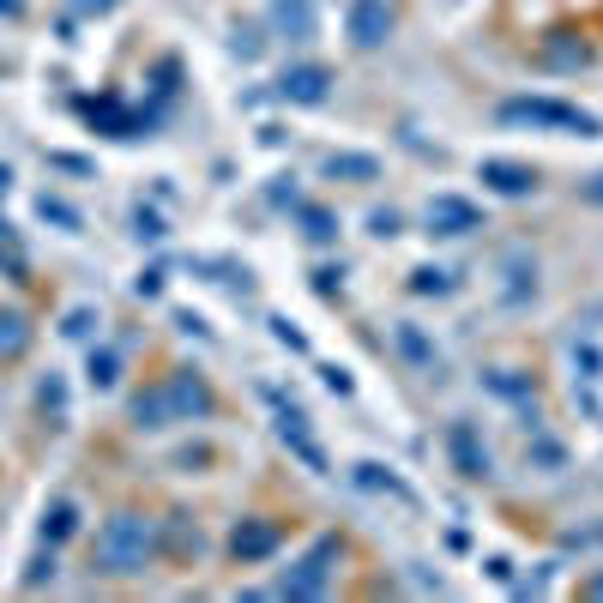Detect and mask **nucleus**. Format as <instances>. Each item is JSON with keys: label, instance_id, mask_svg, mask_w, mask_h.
Masks as SVG:
<instances>
[{"label": "nucleus", "instance_id": "f257e3e1", "mask_svg": "<svg viewBox=\"0 0 603 603\" xmlns=\"http://www.w3.org/2000/svg\"><path fill=\"white\" fill-rule=\"evenodd\" d=\"M151 555H158V531H151L145 513H115V519L97 531V574H115V579L145 574Z\"/></svg>", "mask_w": 603, "mask_h": 603}, {"label": "nucleus", "instance_id": "f03ea898", "mask_svg": "<svg viewBox=\"0 0 603 603\" xmlns=\"http://www.w3.org/2000/svg\"><path fill=\"white\" fill-rule=\"evenodd\" d=\"M501 121H525V127H562V133H579V139L603 133L598 115L562 103V97H513V103H501Z\"/></svg>", "mask_w": 603, "mask_h": 603}, {"label": "nucleus", "instance_id": "7ed1b4c3", "mask_svg": "<svg viewBox=\"0 0 603 603\" xmlns=\"http://www.w3.org/2000/svg\"><path fill=\"white\" fill-rule=\"evenodd\" d=\"M339 555H344L339 538H320L315 550H308L284 579H278V591H284V598H320V591L332 586V567H339Z\"/></svg>", "mask_w": 603, "mask_h": 603}, {"label": "nucleus", "instance_id": "20e7f679", "mask_svg": "<svg viewBox=\"0 0 603 603\" xmlns=\"http://www.w3.org/2000/svg\"><path fill=\"white\" fill-rule=\"evenodd\" d=\"M422 223H429V236H471V230H483V211L459 194H434Z\"/></svg>", "mask_w": 603, "mask_h": 603}, {"label": "nucleus", "instance_id": "39448f33", "mask_svg": "<svg viewBox=\"0 0 603 603\" xmlns=\"http://www.w3.org/2000/svg\"><path fill=\"white\" fill-rule=\"evenodd\" d=\"M446 459H453V471H459V477H471V483H483V477L495 471L483 434H477L471 422H453V429H446Z\"/></svg>", "mask_w": 603, "mask_h": 603}, {"label": "nucleus", "instance_id": "423d86ee", "mask_svg": "<svg viewBox=\"0 0 603 603\" xmlns=\"http://www.w3.org/2000/svg\"><path fill=\"white\" fill-rule=\"evenodd\" d=\"M495 272H501V302L507 308H525V302L538 296V260H531V248H507Z\"/></svg>", "mask_w": 603, "mask_h": 603}, {"label": "nucleus", "instance_id": "0eeeda50", "mask_svg": "<svg viewBox=\"0 0 603 603\" xmlns=\"http://www.w3.org/2000/svg\"><path fill=\"white\" fill-rule=\"evenodd\" d=\"M344 30H350L356 49H381V42L393 37V7H386V0H350Z\"/></svg>", "mask_w": 603, "mask_h": 603}, {"label": "nucleus", "instance_id": "6e6552de", "mask_svg": "<svg viewBox=\"0 0 603 603\" xmlns=\"http://www.w3.org/2000/svg\"><path fill=\"white\" fill-rule=\"evenodd\" d=\"M477 182H483L489 194H501V199L538 194V170H531V163H507V158H483L477 163Z\"/></svg>", "mask_w": 603, "mask_h": 603}, {"label": "nucleus", "instance_id": "1a4fd4ad", "mask_svg": "<svg viewBox=\"0 0 603 603\" xmlns=\"http://www.w3.org/2000/svg\"><path fill=\"white\" fill-rule=\"evenodd\" d=\"M163 393H170V417H175V422L211 417V386L199 381L194 368H175L170 381H163Z\"/></svg>", "mask_w": 603, "mask_h": 603}, {"label": "nucleus", "instance_id": "9d476101", "mask_svg": "<svg viewBox=\"0 0 603 603\" xmlns=\"http://www.w3.org/2000/svg\"><path fill=\"white\" fill-rule=\"evenodd\" d=\"M278 441H284L290 453H296V459L308 465V471H320V477L332 471V465H327V453H320V441L308 434V417H302V410H290V405H284V417H278Z\"/></svg>", "mask_w": 603, "mask_h": 603}, {"label": "nucleus", "instance_id": "9b49d317", "mask_svg": "<svg viewBox=\"0 0 603 603\" xmlns=\"http://www.w3.org/2000/svg\"><path fill=\"white\" fill-rule=\"evenodd\" d=\"M272 30H278L284 42H315V37H320L315 0H272Z\"/></svg>", "mask_w": 603, "mask_h": 603}, {"label": "nucleus", "instance_id": "f8f14e48", "mask_svg": "<svg viewBox=\"0 0 603 603\" xmlns=\"http://www.w3.org/2000/svg\"><path fill=\"white\" fill-rule=\"evenodd\" d=\"M327 91H332V73H327V66H290L284 79H278V97H284V103H302V109L327 103Z\"/></svg>", "mask_w": 603, "mask_h": 603}, {"label": "nucleus", "instance_id": "ddd939ff", "mask_svg": "<svg viewBox=\"0 0 603 603\" xmlns=\"http://www.w3.org/2000/svg\"><path fill=\"white\" fill-rule=\"evenodd\" d=\"M272 550H278V525L272 519H242L236 531H230V555H236V562H266Z\"/></svg>", "mask_w": 603, "mask_h": 603}, {"label": "nucleus", "instance_id": "4468645a", "mask_svg": "<svg viewBox=\"0 0 603 603\" xmlns=\"http://www.w3.org/2000/svg\"><path fill=\"white\" fill-rule=\"evenodd\" d=\"M393 350L405 356L410 368H434V339L422 327H410V320H398V327H393Z\"/></svg>", "mask_w": 603, "mask_h": 603}, {"label": "nucleus", "instance_id": "2eb2a0df", "mask_svg": "<svg viewBox=\"0 0 603 603\" xmlns=\"http://www.w3.org/2000/svg\"><path fill=\"white\" fill-rule=\"evenodd\" d=\"M73 531H79V507H73L66 495L49 501V507H42V543H49V550H61Z\"/></svg>", "mask_w": 603, "mask_h": 603}, {"label": "nucleus", "instance_id": "dca6fc26", "mask_svg": "<svg viewBox=\"0 0 603 603\" xmlns=\"http://www.w3.org/2000/svg\"><path fill=\"white\" fill-rule=\"evenodd\" d=\"M327 175H332V182H374V175H381V158H362V151H332Z\"/></svg>", "mask_w": 603, "mask_h": 603}, {"label": "nucleus", "instance_id": "f3484780", "mask_svg": "<svg viewBox=\"0 0 603 603\" xmlns=\"http://www.w3.org/2000/svg\"><path fill=\"white\" fill-rule=\"evenodd\" d=\"M170 393L163 386H151V393H139L133 398V429H170Z\"/></svg>", "mask_w": 603, "mask_h": 603}, {"label": "nucleus", "instance_id": "a211bd4d", "mask_svg": "<svg viewBox=\"0 0 603 603\" xmlns=\"http://www.w3.org/2000/svg\"><path fill=\"white\" fill-rule=\"evenodd\" d=\"M350 477H356V489H374V495H398V501H417V495H410V489L398 483L393 471H386V465H356Z\"/></svg>", "mask_w": 603, "mask_h": 603}, {"label": "nucleus", "instance_id": "6ab92c4d", "mask_svg": "<svg viewBox=\"0 0 603 603\" xmlns=\"http://www.w3.org/2000/svg\"><path fill=\"white\" fill-rule=\"evenodd\" d=\"M302 236L327 248V242H339V218H332L327 206H302Z\"/></svg>", "mask_w": 603, "mask_h": 603}, {"label": "nucleus", "instance_id": "aec40b11", "mask_svg": "<svg viewBox=\"0 0 603 603\" xmlns=\"http://www.w3.org/2000/svg\"><path fill=\"white\" fill-rule=\"evenodd\" d=\"M483 386L501 393V398H531V374H519V368H489Z\"/></svg>", "mask_w": 603, "mask_h": 603}, {"label": "nucleus", "instance_id": "412c9836", "mask_svg": "<svg viewBox=\"0 0 603 603\" xmlns=\"http://www.w3.org/2000/svg\"><path fill=\"white\" fill-rule=\"evenodd\" d=\"M410 290H417V296H453V272H441V266H417V272H410Z\"/></svg>", "mask_w": 603, "mask_h": 603}, {"label": "nucleus", "instance_id": "4be33fe9", "mask_svg": "<svg viewBox=\"0 0 603 603\" xmlns=\"http://www.w3.org/2000/svg\"><path fill=\"white\" fill-rule=\"evenodd\" d=\"M115 381H121V350H91V386L109 393Z\"/></svg>", "mask_w": 603, "mask_h": 603}, {"label": "nucleus", "instance_id": "5701e85b", "mask_svg": "<svg viewBox=\"0 0 603 603\" xmlns=\"http://www.w3.org/2000/svg\"><path fill=\"white\" fill-rule=\"evenodd\" d=\"M398 230H405V218H398V211L393 206H374V211H368V236H398Z\"/></svg>", "mask_w": 603, "mask_h": 603}, {"label": "nucleus", "instance_id": "b1692460", "mask_svg": "<svg viewBox=\"0 0 603 603\" xmlns=\"http://www.w3.org/2000/svg\"><path fill=\"white\" fill-rule=\"evenodd\" d=\"M531 465H543V471H562V465H567V453L550 441V434H538V441H531Z\"/></svg>", "mask_w": 603, "mask_h": 603}, {"label": "nucleus", "instance_id": "393cba45", "mask_svg": "<svg viewBox=\"0 0 603 603\" xmlns=\"http://www.w3.org/2000/svg\"><path fill=\"white\" fill-rule=\"evenodd\" d=\"M315 290H320V296H339V290H344V266H315Z\"/></svg>", "mask_w": 603, "mask_h": 603}, {"label": "nucleus", "instance_id": "a878e982", "mask_svg": "<svg viewBox=\"0 0 603 603\" xmlns=\"http://www.w3.org/2000/svg\"><path fill=\"white\" fill-rule=\"evenodd\" d=\"M133 223H139V242H163V218H158V211H133Z\"/></svg>", "mask_w": 603, "mask_h": 603}, {"label": "nucleus", "instance_id": "bb28decb", "mask_svg": "<svg viewBox=\"0 0 603 603\" xmlns=\"http://www.w3.org/2000/svg\"><path fill=\"white\" fill-rule=\"evenodd\" d=\"M42 218L66 223V230H79V211H73V206H61V199H49V194H42Z\"/></svg>", "mask_w": 603, "mask_h": 603}, {"label": "nucleus", "instance_id": "cd10ccee", "mask_svg": "<svg viewBox=\"0 0 603 603\" xmlns=\"http://www.w3.org/2000/svg\"><path fill=\"white\" fill-rule=\"evenodd\" d=\"M19 344H25V320L7 315V320H0V350H19Z\"/></svg>", "mask_w": 603, "mask_h": 603}, {"label": "nucleus", "instance_id": "c85d7f7f", "mask_svg": "<svg viewBox=\"0 0 603 603\" xmlns=\"http://www.w3.org/2000/svg\"><path fill=\"white\" fill-rule=\"evenodd\" d=\"M42 579H54V550L42 543V555L30 562V574H25V586H42Z\"/></svg>", "mask_w": 603, "mask_h": 603}, {"label": "nucleus", "instance_id": "c756f323", "mask_svg": "<svg viewBox=\"0 0 603 603\" xmlns=\"http://www.w3.org/2000/svg\"><path fill=\"white\" fill-rule=\"evenodd\" d=\"M272 332H278V344H290V350H308V339H302L290 320H272Z\"/></svg>", "mask_w": 603, "mask_h": 603}, {"label": "nucleus", "instance_id": "7c9ffc66", "mask_svg": "<svg viewBox=\"0 0 603 603\" xmlns=\"http://www.w3.org/2000/svg\"><path fill=\"white\" fill-rule=\"evenodd\" d=\"M579 199H586V206H603V170H598V175H586V182H579Z\"/></svg>", "mask_w": 603, "mask_h": 603}, {"label": "nucleus", "instance_id": "2f4dec72", "mask_svg": "<svg viewBox=\"0 0 603 603\" xmlns=\"http://www.w3.org/2000/svg\"><path fill=\"white\" fill-rule=\"evenodd\" d=\"M320 374H327L332 393H350V374H344V368H320Z\"/></svg>", "mask_w": 603, "mask_h": 603}, {"label": "nucleus", "instance_id": "473e14b6", "mask_svg": "<svg viewBox=\"0 0 603 603\" xmlns=\"http://www.w3.org/2000/svg\"><path fill=\"white\" fill-rule=\"evenodd\" d=\"M85 13H109V7H115V0H79Z\"/></svg>", "mask_w": 603, "mask_h": 603}, {"label": "nucleus", "instance_id": "72a5a7b5", "mask_svg": "<svg viewBox=\"0 0 603 603\" xmlns=\"http://www.w3.org/2000/svg\"><path fill=\"white\" fill-rule=\"evenodd\" d=\"M579 591H586V598H603V574H598V579H586Z\"/></svg>", "mask_w": 603, "mask_h": 603}, {"label": "nucleus", "instance_id": "f704fd0d", "mask_svg": "<svg viewBox=\"0 0 603 603\" xmlns=\"http://www.w3.org/2000/svg\"><path fill=\"white\" fill-rule=\"evenodd\" d=\"M586 543H603V525H598V531H586Z\"/></svg>", "mask_w": 603, "mask_h": 603}]
</instances>
